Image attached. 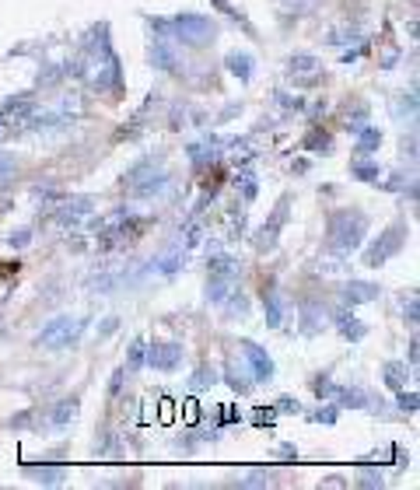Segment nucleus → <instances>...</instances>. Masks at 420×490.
Here are the masks:
<instances>
[{
	"label": "nucleus",
	"instance_id": "nucleus-1",
	"mask_svg": "<svg viewBox=\"0 0 420 490\" xmlns=\"http://www.w3.org/2000/svg\"><path fill=\"white\" fill-rule=\"evenodd\" d=\"M364 235H368V214L364 210H357V207L333 210L329 224H326V249L333 256H350L361 249Z\"/></svg>",
	"mask_w": 420,
	"mask_h": 490
},
{
	"label": "nucleus",
	"instance_id": "nucleus-2",
	"mask_svg": "<svg viewBox=\"0 0 420 490\" xmlns=\"http://www.w3.org/2000/svg\"><path fill=\"white\" fill-rule=\"evenodd\" d=\"M165 35L168 39H179L193 49H207L210 42L217 39V21L207 14H197V11H179L165 21Z\"/></svg>",
	"mask_w": 420,
	"mask_h": 490
},
{
	"label": "nucleus",
	"instance_id": "nucleus-3",
	"mask_svg": "<svg viewBox=\"0 0 420 490\" xmlns=\"http://www.w3.org/2000/svg\"><path fill=\"white\" fill-rule=\"evenodd\" d=\"M407 238H410V228L403 224V221H393L368 249H364V267H385L393 256H400L403 252V245H407Z\"/></svg>",
	"mask_w": 420,
	"mask_h": 490
},
{
	"label": "nucleus",
	"instance_id": "nucleus-4",
	"mask_svg": "<svg viewBox=\"0 0 420 490\" xmlns=\"http://www.w3.org/2000/svg\"><path fill=\"white\" fill-rule=\"evenodd\" d=\"M88 329V319H78V315H56L42 326V333L35 336L39 347H49V350H63L70 343H78V336Z\"/></svg>",
	"mask_w": 420,
	"mask_h": 490
},
{
	"label": "nucleus",
	"instance_id": "nucleus-5",
	"mask_svg": "<svg viewBox=\"0 0 420 490\" xmlns=\"http://www.w3.org/2000/svg\"><path fill=\"white\" fill-rule=\"evenodd\" d=\"M288 217H291V196H280L277 207H273V214L266 217V224L256 228V235H252V249H256V252H273L277 242H280V231L288 228Z\"/></svg>",
	"mask_w": 420,
	"mask_h": 490
},
{
	"label": "nucleus",
	"instance_id": "nucleus-6",
	"mask_svg": "<svg viewBox=\"0 0 420 490\" xmlns=\"http://www.w3.org/2000/svg\"><path fill=\"white\" fill-rule=\"evenodd\" d=\"M238 350H242V357H245V365H249V372H252V382H273L277 365H273V357L266 354V347H259L256 340H238Z\"/></svg>",
	"mask_w": 420,
	"mask_h": 490
},
{
	"label": "nucleus",
	"instance_id": "nucleus-7",
	"mask_svg": "<svg viewBox=\"0 0 420 490\" xmlns=\"http://www.w3.org/2000/svg\"><path fill=\"white\" fill-rule=\"evenodd\" d=\"M88 214H95V200L92 196H63L60 200V207L53 210V221L60 224V228H78V224H85L88 221Z\"/></svg>",
	"mask_w": 420,
	"mask_h": 490
},
{
	"label": "nucleus",
	"instance_id": "nucleus-8",
	"mask_svg": "<svg viewBox=\"0 0 420 490\" xmlns=\"http://www.w3.org/2000/svg\"><path fill=\"white\" fill-rule=\"evenodd\" d=\"M144 365H151L154 372L172 375V372L183 365V343H175V340H151V343H147V361H144Z\"/></svg>",
	"mask_w": 420,
	"mask_h": 490
},
{
	"label": "nucleus",
	"instance_id": "nucleus-9",
	"mask_svg": "<svg viewBox=\"0 0 420 490\" xmlns=\"http://www.w3.org/2000/svg\"><path fill=\"white\" fill-rule=\"evenodd\" d=\"M147 60H151V67L161 71V74H179V71H183L179 53H175V46H172L168 35H154V42H151V49H147Z\"/></svg>",
	"mask_w": 420,
	"mask_h": 490
},
{
	"label": "nucleus",
	"instance_id": "nucleus-10",
	"mask_svg": "<svg viewBox=\"0 0 420 490\" xmlns=\"http://www.w3.org/2000/svg\"><path fill=\"white\" fill-rule=\"evenodd\" d=\"M224 147H231L228 140H221L217 133H204L197 144H190V158H193V165H214L221 154H224Z\"/></svg>",
	"mask_w": 420,
	"mask_h": 490
},
{
	"label": "nucleus",
	"instance_id": "nucleus-11",
	"mask_svg": "<svg viewBox=\"0 0 420 490\" xmlns=\"http://www.w3.org/2000/svg\"><path fill=\"white\" fill-rule=\"evenodd\" d=\"M183 267H186V252H183V245H165V249L151 259V270L161 274V277H175Z\"/></svg>",
	"mask_w": 420,
	"mask_h": 490
},
{
	"label": "nucleus",
	"instance_id": "nucleus-12",
	"mask_svg": "<svg viewBox=\"0 0 420 490\" xmlns=\"http://www.w3.org/2000/svg\"><path fill=\"white\" fill-rule=\"evenodd\" d=\"M329 322H333V326H336V333H340L343 340H350V343H357V340H364V336H368V326H364L354 312H347V308L333 312V315H329Z\"/></svg>",
	"mask_w": 420,
	"mask_h": 490
},
{
	"label": "nucleus",
	"instance_id": "nucleus-13",
	"mask_svg": "<svg viewBox=\"0 0 420 490\" xmlns=\"http://www.w3.org/2000/svg\"><path fill=\"white\" fill-rule=\"evenodd\" d=\"M168 186H172V172L161 165L158 172H151L144 183H137V186H133V196H137V200H154V196L168 193Z\"/></svg>",
	"mask_w": 420,
	"mask_h": 490
},
{
	"label": "nucleus",
	"instance_id": "nucleus-14",
	"mask_svg": "<svg viewBox=\"0 0 420 490\" xmlns=\"http://www.w3.org/2000/svg\"><path fill=\"white\" fill-rule=\"evenodd\" d=\"M298 315H302V333L305 336H319L329 322V312L322 308V301H302Z\"/></svg>",
	"mask_w": 420,
	"mask_h": 490
},
{
	"label": "nucleus",
	"instance_id": "nucleus-15",
	"mask_svg": "<svg viewBox=\"0 0 420 490\" xmlns=\"http://www.w3.org/2000/svg\"><path fill=\"white\" fill-rule=\"evenodd\" d=\"M382 294L378 284H371V281H347L343 288H340V298H343V305H364V301H375Z\"/></svg>",
	"mask_w": 420,
	"mask_h": 490
},
{
	"label": "nucleus",
	"instance_id": "nucleus-16",
	"mask_svg": "<svg viewBox=\"0 0 420 490\" xmlns=\"http://www.w3.org/2000/svg\"><path fill=\"white\" fill-rule=\"evenodd\" d=\"M224 67H228V74H235L238 81H252V74H256V60H252V53H245V49H231V53L224 56Z\"/></svg>",
	"mask_w": 420,
	"mask_h": 490
},
{
	"label": "nucleus",
	"instance_id": "nucleus-17",
	"mask_svg": "<svg viewBox=\"0 0 420 490\" xmlns=\"http://www.w3.org/2000/svg\"><path fill=\"white\" fill-rule=\"evenodd\" d=\"M319 71H322V60H319V56H312V53H295V56L288 60V74H291V78L312 81Z\"/></svg>",
	"mask_w": 420,
	"mask_h": 490
},
{
	"label": "nucleus",
	"instance_id": "nucleus-18",
	"mask_svg": "<svg viewBox=\"0 0 420 490\" xmlns=\"http://www.w3.org/2000/svg\"><path fill=\"white\" fill-rule=\"evenodd\" d=\"M336 406H350V410H375V399L361 386H336Z\"/></svg>",
	"mask_w": 420,
	"mask_h": 490
},
{
	"label": "nucleus",
	"instance_id": "nucleus-19",
	"mask_svg": "<svg viewBox=\"0 0 420 490\" xmlns=\"http://www.w3.org/2000/svg\"><path fill=\"white\" fill-rule=\"evenodd\" d=\"M284 312H288V305H284V298L280 291H263V315H266V326L270 329H280L284 326Z\"/></svg>",
	"mask_w": 420,
	"mask_h": 490
},
{
	"label": "nucleus",
	"instance_id": "nucleus-20",
	"mask_svg": "<svg viewBox=\"0 0 420 490\" xmlns=\"http://www.w3.org/2000/svg\"><path fill=\"white\" fill-rule=\"evenodd\" d=\"M78 410H81V399H78V396H67V399H60V403L49 410L46 420H49L53 427H67V424L78 417Z\"/></svg>",
	"mask_w": 420,
	"mask_h": 490
},
{
	"label": "nucleus",
	"instance_id": "nucleus-21",
	"mask_svg": "<svg viewBox=\"0 0 420 490\" xmlns=\"http://www.w3.org/2000/svg\"><path fill=\"white\" fill-rule=\"evenodd\" d=\"M238 288V277H210L207 281V301L210 305H224L228 294Z\"/></svg>",
	"mask_w": 420,
	"mask_h": 490
},
{
	"label": "nucleus",
	"instance_id": "nucleus-22",
	"mask_svg": "<svg viewBox=\"0 0 420 490\" xmlns=\"http://www.w3.org/2000/svg\"><path fill=\"white\" fill-rule=\"evenodd\" d=\"M354 137H357V154H371V151H378V147H382V140H385V137H382V130H378V126H371V123H364Z\"/></svg>",
	"mask_w": 420,
	"mask_h": 490
},
{
	"label": "nucleus",
	"instance_id": "nucleus-23",
	"mask_svg": "<svg viewBox=\"0 0 420 490\" xmlns=\"http://www.w3.org/2000/svg\"><path fill=\"white\" fill-rule=\"evenodd\" d=\"M350 176H354L357 183H378V179H382V165L371 161V158H354V161H350Z\"/></svg>",
	"mask_w": 420,
	"mask_h": 490
},
{
	"label": "nucleus",
	"instance_id": "nucleus-24",
	"mask_svg": "<svg viewBox=\"0 0 420 490\" xmlns=\"http://www.w3.org/2000/svg\"><path fill=\"white\" fill-rule=\"evenodd\" d=\"M161 165H165L161 158H144V161H137V165H133V169L123 176V186H130V190H133L137 183H144V179H147L151 172H158Z\"/></svg>",
	"mask_w": 420,
	"mask_h": 490
},
{
	"label": "nucleus",
	"instance_id": "nucleus-25",
	"mask_svg": "<svg viewBox=\"0 0 420 490\" xmlns=\"http://www.w3.org/2000/svg\"><path fill=\"white\" fill-rule=\"evenodd\" d=\"M207 270H210V277H238L242 263L235 256H228V252H217V256H210Z\"/></svg>",
	"mask_w": 420,
	"mask_h": 490
},
{
	"label": "nucleus",
	"instance_id": "nucleus-26",
	"mask_svg": "<svg viewBox=\"0 0 420 490\" xmlns=\"http://www.w3.org/2000/svg\"><path fill=\"white\" fill-rule=\"evenodd\" d=\"M382 382H385V389L393 392L407 389V365L403 361H385L382 365Z\"/></svg>",
	"mask_w": 420,
	"mask_h": 490
},
{
	"label": "nucleus",
	"instance_id": "nucleus-27",
	"mask_svg": "<svg viewBox=\"0 0 420 490\" xmlns=\"http://www.w3.org/2000/svg\"><path fill=\"white\" fill-rule=\"evenodd\" d=\"M35 109V102H32V92H21V95H7L4 98V105H0V112L4 116H28Z\"/></svg>",
	"mask_w": 420,
	"mask_h": 490
},
{
	"label": "nucleus",
	"instance_id": "nucleus-28",
	"mask_svg": "<svg viewBox=\"0 0 420 490\" xmlns=\"http://www.w3.org/2000/svg\"><path fill=\"white\" fill-rule=\"evenodd\" d=\"M217 382H221V375H217L214 365H200V368L190 375V389L193 392H207L210 386H217Z\"/></svg>",
	"mask_w": 420,
	"mask_h": 490
},
{
	"label": "nucleus",
	"instance_id": "nucleus-29",
	"mask_svg": "<svg viewBox=\"0 0 420 490\" xmlns=\"http://www.w3.org/2000/svg\"><path fill=\"white\" fill-rule=\"evenodd\" d=\"M224 382L238 392V396H245V392L252 389V375H249L245 368H238V365H228V368H224Z\"/></svg>",
	"mask_w": 420,
	"mask_h": 490
},
{
	"label": "nucleus",
	"instance_id": "nucleus-30",
	"mask_svg": "<svg viewBox=\"0 0 420 490\" xmlns=\"http://www.w3.org/2000/svg\"><path fill=\"white\" fill-rule=\"evenodd\" d=\"M63 78H67V63H46V67H39L35 85H39V88H53V85H60Z\"/></svg>",
	"mask_w": 420,
	"mask_h": 490
},
{
	"label": "nucleus",
	"instance_id": "nucleus-31",
	"mask_svg": "<svg viewBox=\"0 0 420 490\" xmlns=\"http://www.w3.org/2000/svg\"><path fill=\"white\" fill-rule=\"evenodd\" d=\"M210 4H214V7H217V11L224 14V18H231L235 25H242V28H245V32H249V35L256 39V28L249 25V18H245V14H242V11H238V7H235L231 0H210Z\"/></svg>",
	"mask_w": 420,
	"mask_h": 490
},
{
	"label": "nucleus",
	"instance_id": "nucleus-32",
	"mask_svg": "<svg viewBox=\"0 0 420 490\" xmlns=\"http://www.w3.org/2000/svg\"><path fill=\"white\" fill-rule=\"evenodd\" d=\"M302 147H305V151H319V154H322V151H329V147H333V137H329L322 126H312V130L305 133Z\"/></svg>",
	"mask_w": 420,
	"mask_h": 490
},
{
	"label": "nucleus",
	"instance_id": "nucleus-33",
	"mask_svg": "<svg viewBox=\"0 0 420 490\" xmlns=\"http://www.w3.org/2000/svg\"><path fill=\"white\" fill-rule=\"evenodd\" d=\"M235 186H238V193L245 203H252L256 193H259V179H256V172H238V179H235Z\"/></svg>",
	"mask_w": 420,
	"mask_h": 490
},
{
	"label": "nucleus",
	"instance_id": "nucleus-34",
	"mask_svg": "<svg viewBox=\"0 0 420 490\" xmlns=\"http://www.w3.org/2000/svg\"><path fill=\"white\" fill-rule=\"evenodd\" d=\"M144 361H147V343H144V340L137 336V340L130 343V357H126V368H130V372H140V368H144Z\"/></svg>",
	"mask_w": 420,
	"mask_h": 490
},
{
	"label": "nucleus",
	"instance_id": "nucleus-35",
	"mask_svg": "<svg viewBox=\"0 0 420 490\" xmlns=\"http://www.w3.org/2000/svg\"><path fill=\"white\" fill-rule=\"evenodd\" d=\"M14 172H18V158L11 151H0V190L14 179Z\"/></svg>",
	"mask_w": 420,
	"mask_h": 490
},
{
	"label": "nucleus",
	"instance_id": "nucleus-36",
	"mask_svg": "<svg viewBox=\"0 0 420 490\" xmlns=\"http://www.w3.org/2000/svg\"><path fill=\"white\" fill-rule=\"evenodd\" d=\"M309 386H312V392L319 399H333V396H336V382H333L329 375H312Z\"/></svg>",
	"mask_w": 420,
	"mask_h": 490
},
{
	"label": "nucleus",
	"instance_id": "nucleus-37",
	"mask_svg": "<svg viewBox=\"0 0 420 490\" xmlns=\"http://www.w3.org/2000/svg\"><path fill=\"white\" fill-rule=\"evenodd\" d=\"M336 417H340V406H336V403H326V406H319L315 413H309L312 424H336Z\"/></svg>",
	"mask_w": 420,
	"mask_h": 490
},
{
	"label": "nucleus",
	"instance_id": "nucleus-38",
	"mask_svg": "<svg viewBox=\"0 0 420 490\" xmlns=\"http://www.w3.org/2000/svg\"><path fill=\"white\" fill-rule=\"evenodd\" d=\"M28 477L32 480H39V484H63V470H35V466H28Z\"/></svg>",
	"mask_w": 420,
	"mask_h": 490
},
{
	"label": "nucleus",
	"instance_id": "nucleus-39",
	"mask_svg": "<svg viewBox=\"0 0 420 490\" xmlns=\"http://www.w3.org/2000/svg\"><path fill=\"white\" fill-rule=\"evenodd\" d=\"M364 123H368V105H364V102H357V109H354V112H347V126H350V133H357Z\"/></svg>",
	"mask_w": 420,
	"mask_h": 490
},
{
	"label": "nucleus",
	"instance_id": "nucleus-40",
	"mask_svg": "<svg viewBox=\"0 0 420 490\" xmlns=\"http://www.w3.org/2000/svg\"><path fill=\"white\" fill-rule=\"evenodd\" d=\"M200 242H204V228H200L197 221H190V224L183 228V245L193 249V245H200Z\"/></svg>",
	"mask_w": 420,
	"mask_h": 490
},
{
	"label": "nucleus",
	"instance_id": "nucleus-41",
	"mask_svg": "<svg viewBox=\"0 0 420 490\" xmlns=\"http://www.w3.org/2000/svg\"><path fill=\"white\" fill-rule=\"evenodd\" d=\"M4 242H7V249H25V245L32 242V228H14Z\"/></svg>",
	"mask_w": 420,
	"mask_h": 490
},
{
	"label": "nucleus",
	"instance_id": "nucleus-42",
	"mask_svg": "<svg viewBox=\"0 0 420 490\" xmlns=\"http://www.w3.org/2000/svg\"><path fill=\"white\" fill-rule=\"evenodd\" d=\"M277 102H280V109H288V112H305V98L302 95H288V92H277Z\"/></svg>",
	"mask_w": 420,
	"mask_h": 490
},
{
	"label": "nucleus",
	"instance_id": "nucleus-43",
	"mask_svg": "<svg viewBox=\"0 0 420 490\" xmlns=\"http://www.w3.org/2000/svg\"><path fill=\"white\" fill-rule=\"evenodd\" d=\"M95 455H119L116 434H102V441H95Z\"/></svg>",
	"mask_w": 420,
	"mask_h": 490
},
{
	"label": "nucleus",
	"instance_id": "nucleus-44",
	"mask_svg": "<svg viewBox=\"0 0 420 490\" xmlns=\"http://www.w3.org/2000/svg\"><path fill=\"white\" fill-rule=\"evenodd\" d=\"M273 410H277V413H302V403H298L295 396H280V399L273 403Z\"/></svg>",
	"mask_w": 420,
	"mask_h": 490
},
{
	"label": "nucleus",
	"instance_id": "nucleus-45",
	"mask_svg": "<svg viewBox=\"0 0 420 490\" xmlns=\"http://www.w3.org/2000/svg\"><path fill=\"white\" fill-rule=\"evenodd\" d=\"M417 406H420V396H417V392L400 389V410H403V413H417Z\"/></svg>",
	"mask_w": 420,
	"mask_h": 490
},
{
	"label": "nucleus",
	"instance_id": "nucleus-46",
	"mask_svg": "<svg viewBox=\"0 0 420 490\" xmlns=\"http://www.w3.org/2000/svg\"><path fill=\"white\" fill-rule=\"evenodd\" d=\"M273 417H277V410H273V406H256V417H252V424H259V427H270V424H273Z\"/></svg>",
	"mask_w": 420,
	"mask_h": 490
},
{
	"label": "nucleus",
	"instance_id": "nucleus-47",
	"mask_svg": "<svg viewBox=\"0 0 420 490\" xmlns=\"http://www.w3.org/2000/svg\"><path fill=\"white\" fill-rule=\"evenodd\" d=\"M361 487H382V473H371L368 466H361V477H357Z\"/></svg>",
	"mask_w": 420,
	"mask_h": 490
},
{
	"label": "nucleus",
	"instance_id": "nucleus-48",
	"mask_svg": "<svg viewBox=\"0 0 420 490\" xmlns=\"http://www.w3.org/2000/svg\"><path fill=\"white\" fill-rule=\"evenodd\" d=\"M403 315H407V322L410 326H417V319H420V305H417V294H410V301L403 305Z\"/></svg>",
	"mask_w": 420,
	"mask_h": 490
},
{
	"label": "nucleus",
	"instance_id": "nucleus-49",
	"mask_svg": "<svg viewBox=\"0 0 420 490\" xmlns=\"http://www.w3.org/2000/svg\"><path fill=\"white\" fill-rule=\"evenodd\" d=\"M123 375H126V368H116V372H112V379H109V396H116V392L123 389Z\"/></svg>",
	"mask_w": 420,
	"mask_h": 490
},
{
	"label": "nucleus",
	"instance_id": "nucleus-50",
	"mask_svg": "<svg viewBox=\"0 0 420 490\" xmlns=\"http://www.w3.org/2000/svg\"><path fill=\"white\" fill-rule=\"evenodd\" d=\"M116 329H119V319H116V315H109V319L102 322V329H99V336H112Z\"/></svg>",
	"mask_w": 420,
	"mask_h": 490
},
{
	"label": "nucleus",
	"instance_id": "nucleus-51",
	"mask_svg": "<svg viewBox=\"0 0 420 490\" xmlns=\"http://www.w3.org/2000/svg\"><path fill=\"white\" fill-rule=\"evenodd\" d=\"M396 60H400V49H389V53L382 56V67H385V71H393V67H396Z\"/></svg>",
	"mask_w": 420,
	"mask_h": 490
},
{
	"label": "nucleus",
	"instance_id": "nucleus-52",
	"mask_svg": "<svg viewBox=\"0 0 420 490\" xmlns=\"http://www.w3.org/2000/svg\"><path fill=\"white\" fill-rule=\"evenodd\" d=\"M393 452H396V470H407V466H410V455H407V452H403L400 445H396Z\"/></svg>",
	"mask_w": 420,
	"mask_h": 490
},
{
	"label": "nucleus",
	"instance_id": "nucleus-53",
	"mask_svg": "<svg viewBox=\"0 0 420 490\" xmlns=\"http://www.w3.org/2000/svg\"><path fill=\"white\" fill-rule=\"evenodd\" d=\"M28 424H32V413H21V417L11 420V427H28Z\"/></svg>",
	"mask_w": 420,
	"mask_h": 490
},
{
	"label": "nucleus",
	"instance_id": "nucleus-54",
	"mask_svg": "<svg viewBox=\"0 0 420 490\" xmlns=\"http://www.w3.org/2000/svg\"><path fill=\"white\" fill-rule=\"evenodd\" d=\"M280 455H284V459H295L298 448H295V445H280Z\"/></svg>",
	"mask_w": 420,
	"mask_h": 490
},
{
	"label": "nucleus",
	"instance_id": "nucleus-55",
	"mask_svg": "<svg viewBox=\"0 0 420 490\" xmlns=\"http://www.w3.org/2000/svg\"><path fill=\"white\" fill-rule=\"evenodd\" d=\"M235 112H242V105H228V109H224V112H221V119H231V116H235Z\"/></svg>",
	"mask_w": 420,
	"mask_h": 490
},
{
	"label": "nucleus",
	"instance_id": "nucleus-56",
	"mask_svg": "<svg viewBox=\"0 0 420 490\" xmlns=\"http://www.w3.org/2000/svg\"><path fill=\"white\" fill-rule=\"evenodd\" d=\"M410 365H417V336L410 340Z\"/></svg>",
	"mask_w": 420,
	"mask_h": 490
},
{
	"label": "nucleus",
	"instance_id": "nucleus-57",
	"mask_svg": "<svg viewBox=\"0 0 420 490\" xmlns=\"http://www.w3.org/2000/svg\"><path fill=\"white\" fill-rule=\"evenodd\" d=\"M7 126H11V116H4V112H0V133H4Z\"/></svg>",
	"mask_w": 420,
	"mask_h": 490
}]
</instances>
